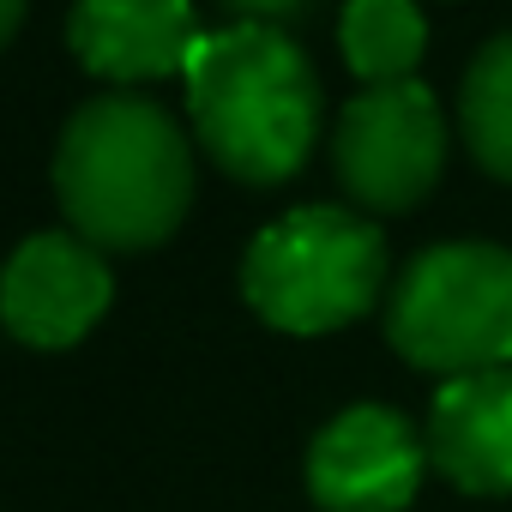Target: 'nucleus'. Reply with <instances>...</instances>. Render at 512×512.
I'll return each instance as SVG.
<instances>
[{
  "instance_id": "39448f33",
  "label": "nucleus",
  "mask_w": 512,
  "mask_h": 512,
  "mask_svg": "<svg viewBox=\"0 0 512 512\" xmlns=\"http://www.w3.org/2000/svg\"><path fill=\"white\" fill-rule=\"evenodd\" d=\"M332 169L362 211H410L446 169V121L422 79L368 85L332 133Z\"/></svg>"
},
{
  "instance_id": "423d86ee",
  "label": "nucleus",
  "mask_w": 512,
  "mask_h": 512,
  "mask_svg": "<svg viewBox=\"0 0 512 512\" xmlns=\"http://www.w3.org/2000/svg\"><path fill=\"white\" fill-rule=\"evenodd\" d=\"M422 470L428 446L386 404H350L308 446V494L320 512H404Z\"/></svg>"
},
{
  "instance_id": "9b49d317",
  "label": "nucleus",
  "mask_w": 512,
  "mask_h": 512,
  "mask_svg": "<svg viewBox=\"0 0 512 512\" xmlns=\"http://www.w3.org/2000/svg\"><path fill=\"white\" fill-rule=\"evenodd\" d=\"M458 127H464L470 157L494 181H512V31L476 49L458 85Z\"/></svg>"
},
{
  "instance_id": "0eeeda50",
  "label": "nucleus",
  "mask_w": 512,
  "mask_h": 512,
  "mask_svg": "<svg viewBox=\"0 0 512 512\" xmlns=\"http://www.w3.org/2000/svg\"><path fill=\"white\" fill-rule=\"evenodd\" d=\"M109 266L85 235H31L0 266V326L31 350H67L109 314Z\"/></svg>"
},
{
  "instance_id": "f257e3e1",
  "label": "nucleus",
  "mask_w": 512,
  "mask_h": 512,
  "mask_svg": "<svg viewBox=\"0 0 512 512\" xmlns=\"http://www.w3.org/2000/svg\"><path fill=\"white\" fill-rule=\"evenodd\" d=\"M199 145L247 187L290 181L320 139V79L284 25H223L187 55Z\"/></svg>"
},
{
  "instance_id": "6e6552de",
  "label": "nucleus",
  "mask_w": 512,
  "mask_h": 512,
  "mask_svg": "<svg viewBox=\"0 0 512 512\" xmlns=\"http://www.w3.org/2000/svg\"><path fill=\"white\" fill-rule=\"evenodd\" d=\"M205 31L187 0H73L67 43L73 55L115 85L187 73V55Z\"/></svg>"
},
{
  "instance_id": "20e7f679",
  "label": "nucleus",
  "mask_w": 512,
  "mask_h": 512,
  "mask_svg": "<svg viewBox=\"0 0 512 512\" xmlns=\"http://www.w3.org/2000/svg\"><path fill=\"white\" fill-rule=\"evenodd\" d=\"M386 338L410 368L440 380L512 362V253L488 241H440L398 272Z\"/></svg>"
},
{
  "instance_id": "1a4fd4ad",
  "label": "nucleus",
  "mask_w": 512,
  "mask_h": 512,
  "mask_svg": "<svg viewBox=\"0 0 512 512\" xmlns=\"http://www.w3.org/2000/svg\"><path fill=\"white\" fill-rule=\"evenodd\" d=\"M428 464L464 494H512V368L458 374L434 392Z\"/></svg>"
},
{
  "instance_id": "ddd939ff",
  "label": "nucleus",
  "mask_w": 512,
  "mask_h": 512,
  "mask_svg": "<svg viewBox=\"0 0 512 512\" xmlns=\"http://www.w3.org/2000/svg\"><path fill=\"white\" fill-rule=\"evenodd\" d=\"M19 19H25V0H0V43L19 31Z\"/></svg>"
},
{
  "instance_id": "7ed1b4c3",
  "label": "nucleus",
  "mask_w": 512,
  "mask_h": 512,
  "mask_svg": "<svg viewBox=\"0 0 512 512\" xmlns=\"http://www.w3.org/2000/svg\"><path fill=\"white\" fill-rule=\"evenodd\" d=\"M386 290V235L344 205H302L253 235L241 296L278 332L320 338L362 320Z\"/></svg>"
},
{
  "instance_id": "f03ea898",
  "label": "nucleus",
  "mask_w": 512,
  "mask_h": 512,
  "mask_svg": "<svg viewBox=\"0 0 512 512\" xmlns=\"http://www.w3.org/2000/svg\"><path fill=\"white\" fill-rule=\"evenodd\" d=\"M55 193L91 247H157L193 199L187 133L145 97H97L61 133Z\"/></svg>"
},
{
  "instance_id": "9d476101",
  "label": "nucleus",
  "mask_w": 512,
  "mask_h": 512,
  "mask_svg": "<svg viewBox=\"0 0 512 512\" xmlns=\"http://www.w3.org/2000/svg\"><path fill=\"white\" fill-rule=\"evenodd\" d=\"M338 43L362 85H404V79H416L428 25L416 13V0H350Z\"/></svg>"
},
{
  "instance_id": "f8f14e48",
  "label": "nucleus",
  "mask_w": 512,
  "mask_h": 512,
  "mask_svg": "<svg viewBox=\"0 0 512 512\" xmlns=\"http://www.w3.org/2000/svg\"><path fill=\"white\" fill-rule=\"evenodd\" d=\"M223 7L241 25H290V19H302L314 7V0H223Z\"/></svg>"
}]
</instances>
